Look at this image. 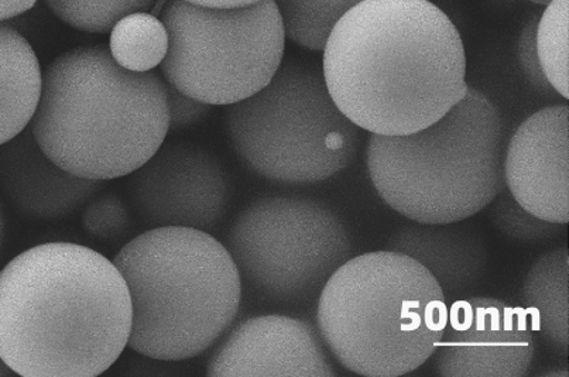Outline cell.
<instances>
[{
	"mask_svg": "<svg viewBox=\"0 0 569 377\" xmlns=\"http://www.w3.org/2000/svg\"><path fill=\"white\" fill-rule=\"evenodd\" d=\"M503 194V192H502ZM499 194V201L493 208V224L510 239L523 244L545 242L561 234L563 225L548 222L535 217L519 206L513 197Z\"/></svg>",
	"mask_w": 569,
	"mask_h": 377,
	"instance_id": "cell-22",
	"label": "cell"
},
{
	"mask_svg": "<svg viewBox=\"0 0 569 377\" xmlns=\"http://www.w3.org/2000/svg\"><path fill=\"white\" fill-rule=\"evenodd\" d=\"M36 2L38 0H0V22H8L10 19L28 12Z\"/></svg>",
	"mask_w": 569,
	"mask_h": 377,
	"instance_id": "cell-26",
	"label": "cell"
},
{
	"mask_svg": "<svg viewBox=\"0 0 569 377\" xmlns=\"http://www.w3.org/2000/svg\"><path fill=\"white\" fill-rule=\"evenodd\" d=\"M132 301L87 246H33L0 270V358L22 377H97L127 349Z\"/></svg>",
	"mask_w": 569,
	"mask_h": 377,
	"instance_id": "cell-2",
	"label": "cell"
},
{
	"mask_svg": "<svg viewBox=\"0 0 569 377\" xmlns=\"http://www.w3.org/2000/svg\"><path fill=\"white\" fill-rule=\"evenodd\" d=\"M223 245L238 267L242 301L271 308L310 304L352 254L347 227L330 207L292 196L250 204Z\"/></svg>",
	"mask_w": 569,
	"mask_h": 377,
	"instance_id": "cell-8",
	"label": "cell"
},
{
	"mask_svg": "<svg viewBox=\"0 0 569 377\" xmlns=\"http://www.w3.org/2000/svg\"><path fill=\"white\" fill-rule=\"evenodd\" d=\"M4 235H7V214H4L3 204L0 201V242L4 239Z\"/></svg>",
	"mask_w": 569,
	"mask_h": 377,
	"instance_id": "cell-28",
	"label": "cell"
},
{
	"mask_svg": "<svg viewBox=\"0 0 569 377\" xmlns=\"http://www.w3.org/2000/svg\"><path fill=\"white\" fill-rule=\"evenodd\" d=\"M14 375L12 370L9 369V366L3 363L2 358H0V377H9Z\"/></svg>",
	"mask_w": 569,
	"mask_h": 377,
	"instance_id": "cell-29",
	"label": "cell"
},
{
	"mask_svg": "<svg viewBox=\"0 0 569 377\" xmlns=\"http://www.w3.org/2000/svg\"><path fill=\"white\" fill-rule=\"evenodd\" d=\"M322 52L333 102L370 135L419 132L468 92L461 33L430 0H363Z\"/></svg>",
	"mask_w": 569,
	"mask_h": 377,
	"instance_id": "cell-1",
	"label": "cell"
},
{
	"mask_svg": "<svg viewBox=\"0 0 569 377\" xmlns=\"http://www.w3.org/2000/svg\"><path fill=\"white\" fill-rule=\"evenodd\" d=\"M132 225L127 202L118 194H102L87 204L82 215L83 230L99 240H113L128 234Z\"/></svg>",
	"mask_w": 569,
	"mask_h": 377,
	"instance_id": "cell-23",
	"label": "cell"
},
{
	"mask_svg": "<svg viewBox=\"0 0 569 377\" xmlns=\"http://www.w3.org/2000/svg\"><path fill=\"white\" fill-rule=\"evenodd\" d=\"M161 75L203 103L229 107L268 86L284 60L286 31L273 0L242 8H206L169 0Z\"/></svg>",
	"mask_w": 569,
	"mask_h": 377,
	"instance_id": "cell-9",
	"label": "cell"
},
{
	"mask_svg": "<svg viewBox=\"0 0 569 377\" xmlns=\"http://www.w3.org/2000/svg\"><path fill=\"white\" fill-rule=\"evenodd\" d=\"M229 140L248 169L280 185L330 180L352 166L362 143L357 125L341 112L322 70L283 60L264 88L226 112Z\"/></svg>",
	"mask_w": 569,
	"mask_h": 377,
	"instance_id": "cell-7",
	"label": "cell"
},
{
	"mask_svg": "<svg viewBox=\"0 0 569 377\" xmlns=\"http://www.w3.org/2000/svg\"><path fill=\"white\" fill-rule=\"evenodd\" d=\"M448 321L440 285L399 251L349 259L326 282L317 329L342 368L365 377H400L436 354Z\"/></svg>",
	"mask_w": 569,
	"mask_h": 377,
	"instance_id": "cell-5",
	"label": "cell"
},
{
	"mask_svg": "<svg viewBox=\"0 0 569 377\" xmlns=\"http://www.w3.org/2000/svg\"><path fill=\"white\" fill-rule=\"evenodd\" d=\"M447 225H407L391 235L388 250L419 261L450 298L477 286L487 271L488 249L471 229Z\"/></svg>",
	"mask_w": 569,
	"mask_h": 377,
	"instance_id": "cell-15",
	"label": "cell"
},
{
	"mask_svg": "<svg viewBox=\"0 0 569 377\" xmlns=\"http://www.w3.org/2000/svg\"><path fill=\"white\" fill-rule=\"evenodd\" d=\"M38 54L24 36L0 22V145L22 133L38 108L41 92Z\"/></svg>",
	"mask_w": 569,
	"mask_h": 377,
	"instance_id": "cell-16",
	"label": "cell"
},
{
	"mask_svg": "<svg viewBox=\"0 0 569 377\" xmlns=\"http://www.w3.org/2000/svg\"><path fill=\"white\" fill-rule=\"evenodd\" d=\"M505 185L519 206L548 222H569V108L530 115L505 151Z\"/></svg>",
	"mask_w": 569,
	"mask_h": 377,
	"instance_id": "cell-13",
	"label": "cell"
},
{
	"mask_svg": "<svg viewBox=\"0 0 569 377\" xmlns=\"http://www.w3.org/2000/svg\"><path fill=\"white\" fill-rule=\"evenodd\" d=\"M106 188L61 169L41 150L28 126L0 145V190L24 217L59 221L87 206Z\"/></svg>",
	"mask_w": 569,
	"mask_h": 377,
	"instance_id": "cell-14",
	"label": "cell"
},
{
	"mask_svg": "<svg viewBox=\"0 0 569 377\" xmlns=\"http://www.w3.org/2000/svg\"><path fill=\"white\" fill-rule=\"evenodd\" d=\"M537 20H539V16H531L529 22L521 29L519 40H517V61H519L526 81L541 96L551 97L556 96V91L548 83L545 72H542L539 56H537Z\"/></svg>",
	"mask_w": 569,
	"mask_h": 377,
	"instance_id": "cell-24",
	"label": "cell"
},
{
	"mask_svg": "<svg viewBox=\"0 0 569 377\" xmlns=\"http://www.w3.org/2000/svg\"><path fill=\"white\" fill-rule=\"evenodd\" d=\"M505 123L472 87L450 112L419 132L370 135V181L386 206L409 221L458 224L505 190Z\"/></svg>",
	"mask_w": 569,
	"mask_h": 377,
	"instance_id": "cell-6",
	"label": "cell"
},
{
	"mask_svg": "<svg viewBox=\"0 0 569 377\" xmlns=\"http://www.w3.org/2000/svg\"><path fill=\"white\" fill-rule=\"evenodd\" d=\"M210 377H336L318 329L283 314L243 319L223 335L207 366Z\"/></svg>",
	"mask_w": 569,
	"mask_h": 377,
	"instance_id": "cell-12",
	"label": "cell"
},
{
	"mask_svg": "<svg viewBox=\"0 0 569 377\" xmlns=\"http://www.w3.org/2000/svg\"><path fill=\"white\" fill-rule=\"evenodd\" d=\"M530 2L537 3V4H545V7H546V4L548 2H551V0H530Z\"/></svg>",
	"mask_w": 569,
	"mask_h": 377,
	"instance_id": "cell-31",
	"label": "cell"
},
{
	"mask_svg": "<svg viewBox=\"0 0 569 377\" xmlns=\"http://www.w3.org/2000/svg\"><path fill=\"white\" fill-rule=\"evenodd\" d=\"M29 128L41 150L71 175L128 177L169 135L166 80L156 71L124 70L108 47H77L43 71Z\"/></svg>",
	"mask_w": 569,
	"mask_h": 377,
	"instance_id": "cell-3",
	"label": "cell"
},
{
	"mask_svg": "<svg viewBox=\"0 0 569 377\" xmlns=\"http://www.w3.org/2000/svg\"><path fill=\"white\" fill-rule=\"evenodd\" d=\"M167 86V111H169V133L182 132V130L194 128L211 113V105L198 101L187 96L180 89Z\"/></svg>",
	"mask_w": 569,
	"mask_h": 377,
	"instance_id": "cell-25",
	"label": "cell"
},
{
	"mask_svg": "<svg viewBox=\"0 0 569 377\" xmlns=\"http://www.w3.org/2000/svg\"><path fill=\"white\" fill-rule=\"evenodd\" d=\"M541 376H562V377H568V370H552V371H547V374H542Z\"/></svg>",
	"mask_w": 569,
	"mask_h": 377,
	"instance_id": "cell-30",
	"label": "cell"
},
{
	"mask_svg": "<svg viewBox=\"0 0 569 377\" xmlns=\"http://www.w3.org/2000/svg\"><path fill=\"white\" fill-rule=\"evenodd\" d=\"M523 310L531 327L562 356L569 345V256L562 246L542 255L531 266L521 289Z\"/></svg>",
	"mask_w": 569,
	"mask_h": 377,
	"instance_id": "cell-17",
	"label": "cell"
},
{
	"mask_svg": "<svg viewBox=\"0 0 569 377\" xmlns=\"http://www.w3.org/2000/svg\"><path fill=\"white\" fill-rule=\"evenodd\" d=\"M186 2L198 4V7L227 9L248 7V4L258 3L260 0H186Z\"/></svg>",
	"mask_w": 569,
	"mask_h": 377,
	"instance_id": "cell-27",
	"label": "cell"
},
{
	"mask_svg": "<svg viewBox=\"0 0 569 377\" xmlns=\"http://www.w3.org/2000/svg\"><path fill=\"white\" fill-rule=\"evenodd\" d=\"M442 377H523L535 359L530 319L521 307L471 297L448 307L436 350Z\"/></svg>",
	"mask_w": 569,
	"mask_h": 377,
	"instance_id": "cell-11",
	"label": "cell"
},
{
	"mask_svg": "<svg viewBox=\"0 0 569 377\" xmlns=\"http://www.w3.org/2000/svg\"><path fill=\"white\" fill-rule=\"evenodd\" d=\"M129 177L130 198L153 228L216 229L227 217L232 182L212 151L184 140H164Z\"/></svg>",
	"mask_w": 569,
	"mask_h": 377,
	"instance_id": "cell-10",
	"label": "cell"
},
{
	"mask_svg": "<svg viewBox=\"0 0 569 377\" xmlns=\"http://www.w3.org/2000/svg\"><path fill=\"white\" fill-rule=\"evenodd\" d=\"M286 38L310 51H322L336 24L363 0H273Z\"/></svg>",
	"mask_w": 569,
	"mask_h": 377,
	"instance_id": "cell-19",
	"label": "cell"
},
{
	"mask_svg": "<svg viewBox=\"0 0 569 377\" xmlns=\"http://www.w3.org/2000/svg\"><path fill=\"white\" fill-rule=\"evenodd\" d=\"M169 31L163 20L150 12L124 16L109 31L112 59L124 70L149 72L163 65L169 51Z\"/></svg>",
	"mask_w": 569,
	"mask_h": 377,
	"instance_id": "cell-18",
	"label": "cell"
},
{
	"mask_svg": "<svg viewBox=\"0 0 569 377\" xmlns=\"http://www.w3.org/2000/svg\"><path fill=\"white\" fill-rule=\"evenodd\" d=\"M536 49L542 72L558 96L569 98V0H551L539 16Z\"/></svg>",
	"mask_w": 569,
	"mask_h": 377,
	"instance_id": "cell-20",
	"label": "cell"
},
{
	"mask_svg": "<svg viewBox=\"0 0 569 377\" xmlns=\"http://www.w3.org/2000/svg\"><path fill=\"white\" fill-rule=\"evenodd\" d=\"M113 264L132 301L128 347L144 358H197L228 333L242 307L238 267L227 246L206 230H146Z\"/></svg>",
	"mask_w": 569,
	"mask_h": 377,
	"instance_id": "cell-4",
	"label": "cell"
},
{
	"mask_svg": "<svg viewBox=\"0 0 569 377\" xmlns=\"http://www.w3.org/2000/svg\"><path fill=\"white\" fill-rule=\"evenodd\" d=\"M158 0H44L47 8L72 29L106 34L130 13L150 12Z\"/></svg>",
	"mask_w": 569,
	"mask_h": 377,
	"instance_id": "cell-21",
	"label": "cell"
}]
</instances>
